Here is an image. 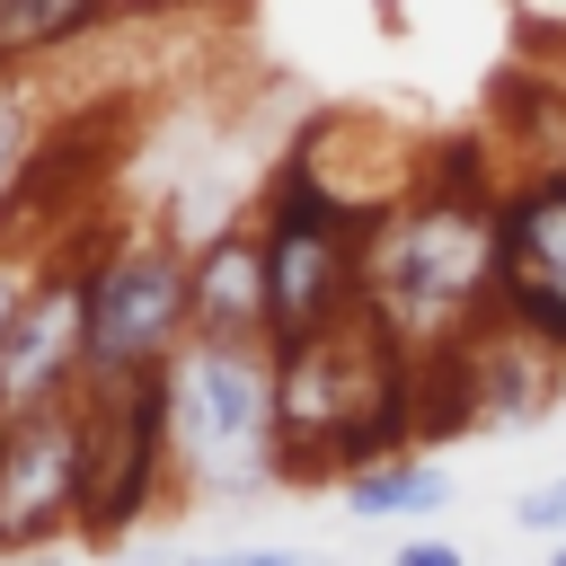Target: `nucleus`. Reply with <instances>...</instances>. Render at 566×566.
I'll list each match as a JSON object with an SVG mask.
<instances>
[{
	"mask_svg": "<svg viewBox=\"0 0 566 566\" xmlns=\"http://www.w3.org/2000/svg\"><path fill=\"white\" fill-rule=\"evenodd\" d=\"M88 416V460H80V539L88 548H124L159 495L177 486V460H168V389L159 380H124V389H88L80 398Z\"/></svg>",
	"mask_w": 566,
	"mask_h": 566,
	"instance_id": "5",
	"label": "nucleus"
},
{
	"mask_svg": "<svg viewBox=\"0 0 566 566\" xmlns=\"http://www.w3.org/2000/svg\"><path fill=\"white\" fill-rule=\"evenodd\" d=\"M548 566H566V539H548Z\"/></svg>",
	"mask_w": 566,
	"mask_h": 566,
	"instance_id": "18",
	"label": "nucleus"
},
{
	"mask_svg": "<svg viewBox=\"0 0 566 566\" xmlns=\"http://www.w3.org/2000/svg\"><path fill=\"white\" fill-rule=\"evenodd\" d=\"M177 566H230V557H177Z\"/></svg>",
	"mask_w": 566,
	"mask_h": 566,
	"instance_id": "17",
	"label": "nucleus"
},
{
	"mask_svg": "<svg viewBox=\"0 0 566 566\" xmlns=\"http://www.w3.org/2000/svg\"><path fill=\"white\" fill-rule=\"evenodd\" d=\"M336 486H345V513L354 522H416V513H442L451 504V469L433 451H389V460H371V469H354Z\"/></svg>",
	"mask_w": 566,
	"mask_h": 566,
	"instance_id": "11",
	"label": "nucleus"
},
{
	"mask_svg": "<svg viewBox=\"0 0 566 566\" xmlns=\"http://www.w3.org/2000/svg\"><path fill=\"white\" fill-rule=\"evenodd\" d=\"M44 150V115H35V88L27 71H0V230L18 221V195H27V168Z\"/></svg>",
	"mask_w": 566,
	"mask_h": 566,
	"instance_id": "12",
	"label": "nucleus"
},
{
	"mask_svg": "<svg viewBox=\"0 0 566 566\" xmlns=\"http://www.w3.org/2000/svg\"><path fill=\"white\" fill-rule=\"evenodd\" d=\"M513 531H531V539H566V469L513 495Z\"/></svg>",
	"mask_w": 566,
	"mask_h": 566,
	"instance_id": "14",
	"label": "nucleus"
},
{
	"mask_svg": "<svg viewBox=\"0 0 566 566\" xmlns=\"http://www.w3.org/2000/svg\"><path fill=\"white\" fill-rule=\"evenodd\" d=\"M186 283H195V310H186V336L203 345H274V301H265V230L239 212V221H212L195 248H186Z\"/></svg>",
	"mask_w": 566,
	"mask_h": 566,
	"instance_id": "9",
	"label": "nucleus"
},
{
	"mask_svg": "<svg viewBox=\"0 0 566 566\" xmlns=\"http://www.w3.org/2000/svg\"><path fill=\"white\" fill-rule=\"evenodd\" d=\"M389 566H469V557H460L451 539H398V548H389Z\"/></svg>",
	"mask_w": 566,
	"mask_h": 566,
	"instance_id": "15",
	"label": "nucleus"
},
{
	"mask_svg": "<svg viewBox=\"0 0 566 566\" xmlns=\"http://www.w3.org/2000/svg\"><path fill=\"white\" fill-rule=\"evenodd\" d=\"M168 389V460L177 486L212 504L283 495V424H274V345H203L186 336L159 371Z\"/></svg>",
	"mask_w": 566,
	"mask_h": 566,
	"instance_id": "3",
	"label": "nucleus"
},
{
	"mask_svg": "<svg viewBox=\"0 0 566 566\" xmlns=\"http://www.w3.org/2000/svg\"><path fill=\"white\" fill-rule=\"evenodd\" d=\"M80 460H88L80 398L0 424V557H35L80 522Z\"/></svg>",
	"mask_w": 566,
	"mask_h": 566,
	"instance_id": "8",
	"label": "nucleus"
},
{
	"mask_svg": "<svg viewBox=\"0 0 566 566\" xmlns=\"http://www.w3.org/2000/svg\"><path fill=\"white\" fill-rule=\"evenodd\" d=\"M88 248H53L9 345H0V424L9 416H35V407H71L88 398Z\"/></svg>",
	"mask_w": 566,
	"mask_h": 566,
	"instance_id": "7",
	"label": "nucleus"
},
{
	"mask_svg": "<svg viewBox=\"0 0 566 566\" xmlns=\"http://www.w3.org/2000/svg\"><path fill=\"white\" fill-rule=\"evenodd\" d=\"M44 256H53V248H35L27 221L0 230V345H9V327H18V310H27V292H35V274H44Z\"/></svg>",
	"mask_w": 566,
	"mask_h": 566,
	"instance_id": "13",
	"label": "nucleus"
},
{
	"mask_svg": "<svg viewBox=\"0 0 566 566\" xmlns=\"http://www.w3.org/2000/svg\"><path fill=\"white\" fill-rule=\"evenodd\" d=\"M186 239L168 221H124L115 239L88 248V389L159 380L168 354L186 345Z\"/></svg>",
	"mask_w": 566,
	"mask_h": 566,
	"instance_id": "4",
	"label": "nucleus"
},
{
	"mask_svg": "<svg viewBox=\"0 0 566 566\" xmlns=\"http://www.w3.org/2000/svg\"><path fill=\"white\" fill-rule=\"evenodd\" d=\"M363 310L407 345L442 354L495 318V186L460 159L424 168L371 230Z\"/></svg>",
	"mask_w": 566,
	"mask_h": 566,
	"instance_id": "2",
	"label": "nucleus"
},
{
	"mask_svg": "<svg viewBox=\"0 0 566 566\" xmlns=\"http://www.w3.org/2000/svg\"><path fill=\"white\" fill-rule=\"evenodd\" d=\"M230 566H310V557L283 548V539H248V548H230Z\"/></svg>",
	"mask_w": 566,
	"mask_h": 566,
	"instance_id": "16",
	"label": "nucleus"
},
{
	"mask_svg": "<svg viewBox=\"0 0 566 566\" xmlns=\"http://www.w3.org/2000/svg\"><path fill=\"white\" fill-rule=\"evenodd\" d=\"M142 0H0V71H35L62 62L97 35H115Z\"/></svg>",
	"mask_w": 566,
	"mask_h": 566,
	"instance_id": "10",
	"label": "nucleus"
},
{
	"mask_svg": "<svg viewBox=\"0 0 566 566\" xmlns=\"http://www.w3.org/2000/svg\"><path fill=\"white\" fill-rule=\"evenodd\" d=\"M495 318L566 363V159L495 186Z\"/></svg>",
	"mask_w": 566,
	"mask_h": 566,
	"instance_id": "6",
	"label": "nucleus"
},
{
	"mask_svg": "<svg viewBox=\"0 0 566 566\" xmlns=\"http://www.w3.org/2000/svg\"><path fill=\"white\" fill-rule=\"evenodd\" d=\"M274 424L283 486L354 478L389 451L424 442V354H407L371 310L274 345Z\"/></svg>",
	"mask_w": 566,
	"mask_h": 566,
	"instance_id": "1",
	"label": "nucleus"
}]
</instances>
